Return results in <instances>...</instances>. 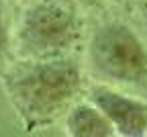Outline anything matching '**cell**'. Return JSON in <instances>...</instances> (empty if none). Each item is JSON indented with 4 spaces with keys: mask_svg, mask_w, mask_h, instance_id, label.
<instances>
[{
    "mask_svg": "<svg viewBox=\"0 0 147 137\" xmlns=\"http://www.w3.org/2000/svg\"><path fill=\"white\" fill-rule=\"evenodd\" d=\"M90 100L115 127L119 137H147V102L108 84H94Z\"/></svg>",
    "mask_w": 147,
    "mask_h": 137,
    "instance_id": "4",
    "label": "cell"
},
{
    "mask_svg": "<svg viewBox=\"0 0 147 137\" xmlns=\"http://www.w3.org/2000/svg\"><path fill=\"white\" fill-rule=\"evenodd\" d=\"M74 2H78L80 6H94V4L100 2V0H74Z\"/></svg>",
    "mask_w": 147,
    "mask_h": 137,
    "instance_id": "7",
    "label": "cell"
},
{
    "mask_svg": "<svg viewBox=\"0 0 147 137\" xmlns=\"http://www.w3.org/2000/svg\"><path fill=\"white\" fill-rule=\"evenodd\" d=\"M2 86L27 131L45 127L76 104L84 72L76 55L55 60H16L2 72Z\"/></svg>",
    "mask_w": 147,
    "mask_h": 137,
    "instance_id": "1",
    "label": "cell"
},
{
    "mask_svg": "<svg viewBox=\"0 0 147 137\" xmlns=\"http://www.w3.org/2000/svg\"><path fill=\"white\" fill-rule=\"evenodd\" d=\"M86 64L100 84L133 88L147 82V45L125 21H102L90 31Z\"/></svg>",
    "mask_w": 147,
    "mask_h": 137,
    "instance_id": "3",
    "label": "cell"
},
{
    "mask_svg": "<svg viewBox=\"0 0 147 137\" xmlns=\"http://www.w3.org/2000/svg\"><path fill=\"white\" fill-rule=\"evenodd\" d=\"M84 39V16L74 0H29L14 27L18 60L74 55Z\"/></svg>",
    "mask_w": 147,
    "mask_h": 137,
    "instance_id": "2",
    "label": "cell"
},
{
    "mask_svg": "<svg viewBox=\"0 0 147 137\" xmlns=\"http://www.w3.org/2000/svg\"><path fill=\"white\" fill-rule=\"evenodd\" d=\"M67 137H119L110 121L90 100L76 102L65 115Z\"/></svg>",
    "mask_w": 147,
    "mask_h": 137,
    "instance_id": "5",
    "label": "cell"
},
{
    "mask_svg": "<svg viewBox=\"0 0 147 137\" xmlns=\"http://www.w3.org/2000/svg\"><path fill=\"white\" fill-rule=\"evenodd\" d=\"M14 18L10 0H0V72L10 62V55L14 53Z\"/></svg>",
    "mask_w": 147,
    "mask_h": 137,
    "instance_id": "6",
    "label": "cell"
}]
</instances>
